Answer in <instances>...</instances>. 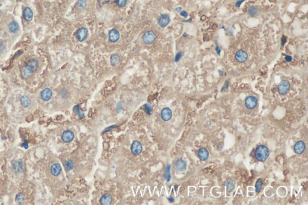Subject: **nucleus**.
<instances>
[{
    "label": "nucleus",
    "mask_w": 308,
    "mask_h": 205,
    "mask_svg": "<svg viewBox=\"0 0 308 205\" xmlns=\"http://www.w3.org/2000/svg\"><path fill=\"white\" fill-rule=\"evenodd\" d=\"M255 156L256 159L259 161L264 162L268 158L269 156V150L265 146H259L255 150Z\"/></svg>",
    "instance_id": "1"
},
{
    "label": "nucleus",
    "mask_w": 308,
    "mask_h": 205,
    "mask_svg": "<svg viewBox=\"0 0 308 205\" xmlns=\"http://www.w3.org/2000/svg\"><path fill=\"white\" fill-rule=\"evenodd\" d=\"M248 58L247 54L243 50H240L235 55V59L240 63L245 62Z\"/></svg>",
    "instance_id": "8"
},
{
    "label": "nucleus",
    "mask_w": 308,
    "mask_h": 205,
    "mask_svg": "<svg viewBox=\"0 0 308 205\" xmlns=\"http://www.w3.org/2000/svg\"><path fill=\"white\" fill-rule=\"evenodd\" d=\"M235 181L232 179H228L225 182V186L226 187L227 191L228 192H231L235 188Z\"/></svg>",
    "instance_id": "21"
},
{
    "label": "nucleus",
    "mask_w": 308,
    "mask_h": 205,
    "mask_svg": "<svg viewBox=\"0 0 308 205\" xmlns=\"http://www.w3.org/2000/svg\"><path fill=\"white\" fill-rule=\"evenodd\" d=\"M169 168H170V165H168V167L166 168V179H167V180H169V179L170 177V176L169 174Z\"/></svg>",
    "instance_id": "33"
},
{
    "label": "nucleus",
    "mask_w": 308,
    "mask_h": 205,
    "mask_svg": "<svg viewBox=\"0 0 308 205\" xmlns=\"http://www.w3.org/2000/svg\"><path fill=\"white\" fill-rule=\"evenodd\" d=\"M86 5H87V3H86V0H79L77 4V7L79 9H83L85 8Z\"/></svg>",
    "instance_id": "27"
},
{
    "label": "nucleus",
    "mask_w": 308,
    "mask_h": 205,
    "mask_svg": "<svg viewBox=\"0 0 308 205\" xmlns=\"http://www.w3.org/2000/svg\"><path fill=\"white\" fill-rule=\"evenodd\" d=\"M197 155L201 160L206 161L209 157V152L205 148H202L198 152Z\"/></svg>",
    "instance_id": "13"
},
{
    "label": "nucleus",
    "mask_w": 308,
    "mask_h": 205,
    "mask_svg": "<svg viewBox=\"0 0 308 205\" xmlns=\"http://www.w3.org/2000/svg\"><path fill=\"white\" fill-rule=\"evenodd\" d=\"M145 110H146V112L147 114H151V113L152 111V107L151 106L148 104H146L145 105Z\"/></svg>",
    "instance_id": "32"
},
{
    "label": "nucleus",
    "mask_w": 308,
    "mask_h": 205,
    "mask_svg": "<svg viewBox=\"0 0 308 205\" xmlns=\"http://www.w3.org/2000/svg\"><path fill=\"white\" fill-rule=\"evenodd\" d=\"M161 116L163 120L168 121L172 118V116L171 109L168 108H164V109H163V110L161 111Z\"/></svg>",
    "instance_id": "10"
},
{
    "label": "nucleus",
    "mask_w": 308,
    "mask_h": 205,
    "mask_svg": "<svg viewBox=\"0 0 308 205\" xmlns=\"http://www.w3.org/2000/svg\"><path fill=\"white\" fill-rule=\"evenodd\" d=\"M127 0H116V4L120 7H123L126 5Z\"/></svg>",
    "instance_id": "30"
},
{
    "label": "nucleus",
    "mask_w": 308,
    "mask_h": 205,
    "mask_svg": "<svg viewBox=\"0 0 308 205\" xmlns=\"http://www.w3.org/2000/svg\"><path fill=\"white\" fill-rule=\"evenodd\" d=\"M248 11L249 14H251V15H252V16L255 15V14H256L258 13L257 9L255 8V7H251V8H249Z\"/></svg>",
    "instance_id": "31"
},
{
    "label": "nucleus",
    "mask_w": 308,
    "mask_h": 205,
    "mask_svg": "<svg viewBox=\"0 0 308 205\" xmlns=\"http://www.w3.org/2000/svg\"><path fill=\"white\" fill-rule=\"evenodd\" d=\"M244 1V0H240V1H238V3H237L236 4V6H237V7H240V5L241 4V3H243V2Z\"/></svg>",
    "instance_id": "37"
},
{
    "label": "nucleus",
    "mask_w": 308,
    "mask_h": 205,
    "mask_svg": "<svg viewBox=\"0 0 308 205\" xmlns=\"http://www.w3.org/2000/svg\"><path fill=\"white\" fill-rule=\"evenodd\" d=\"M305 148H306L305 144L302 141H299L297 142L294 146V152L297 153V154H301V153H302L304 152Z\"/></svg>",
    "instance_id": "12"
},
{
    "label": "nucleus",
    "mask_w": 308,
    "mask_h": 205,
    "mask_svg": "<svg viewBox=\"0 0 308 205\" xmlns=\"http://www.w3.org/2000/svg\"><path fill=\"white\" fill-rule=\"evenodd\" d=\"M181 10V8H180V7H179V8L176 9V10H177V12H179V10Z\"/></svg>",
    "instance_id": "40"
},
{
    "label": "nucleus",
    "mask_w": 308,
    "mask_h": 205,
    "mask_svg": "<svg viewBox=\"0 0 308 205\" xmlns=\"http://www.w3.org/2000/svg\"><path fill=\"white\" fill-rule=\"evenodd\" d=\"M21 103L22 105H23V107H27L28 106L30 105V104L31 103V101H30V98H29L28 96H24L22 97L21 99Z\"/></svg>",
    "instance_id": "25"
},
{
    "label": "nucleus",
    "mask_w": 308,
    "mask_h": 205,
    "mask_svg": "<svg viewBox=\"0 0 308 205\" xmlns=\"http://www.w3.org/2000/svg\"><path fill=\"white\" fill-rule=\"evenodd\" d=\"M62 171V167L58 164H54L51 168V173L54 176H58Z\"/></svg>",
    "instance_id": "18"
},
{
    "label": "nucleus",
    "mask_w": 308,
    "mask_h": 205,
    "mask_svg": "<svg viewBox=\"0 0 308 205\" xmlns=\"http://www.w3.org/2000/svg\"><path fill=\"white\" fill-rule=\"evenodd\" d=\"M258 100L255 97L251 96L247 97L245 100V105L248 109H253L257 105Z\"/></svg>",
    "instance_id": "3"
},
{
    "label": "nucleus",
    "mask_w": 308,
    "mask_h": 205,
    "mask_svg": "<svg viewBox=\"0 0 308 205\" xmlns=\"http://www.w3.org/2000/svg\"><path fill=\"white\" fill-rule=\"evenodd\" d=\"M182 53H179L177 55H176V57H175V62H176L179 60L181 57H182Z\"/></svg>",
    "instance_id": "34"
},
{
    "label": "nucleus",
    "mask_w": 308,
    "mask_h": 205,
    "mask_svg": "<svg viewBox=\"0 0 308 205\" xmlns=\"http://www.w3.org/2000/svg\"><path fill=\"white\" fill-rule=\"evenodd\" d=\"M292 59V58L291 56H290V55H287V56L285 57V60H286V61L288 62H291Z\"/></svg>",
    "instance_id": "35"
},
{
    "label": "nucleus",
    "mask_w": 308,
    "mask_h": 205,
    "mask_svg": "<svg viewBox=\"0 0 308 205\" xmlns=\"http://www.w3.org/2000/svg\"><path fill=\"white\" fill-rule=\"evenodd\" d=\"M187 167L186 163L183 159H179L175 163V167L178 171L182 172L185 170Z\"/></svg>",
    "instance_id": "15"
},
{
    "label": "nucleus",
    "mask_w": 308,
    "mask_h": 205,
    "mask_svg": "<svg viewBox=\"0 0 308 205\" xmlns=\"http://www.w3.org/2000/svg\"><path fill=\"white\" fill-rule=\"evenodd\" d=\"M65 167H66V168L67 170H71L74 167V163L72 161L69 160L67 161Z\"/></svg>",
    "instance_id": "29"
},
{
    "label": "nucleus",
    "mask_w": 308,
    "mask_h": 205,
    "mask_svg": "<svg viewBox=\"0 0 308 205\" xmlns=\"http://www.w3.org/2000/svg\"><path fill=\"white\" fill-rule=\"evenodd\" d=\"M156 39V35L152 31H148L144 33L143 36V39L145 43L150 45Z\"/></svg>",
    "instance_id": "2"
},
{
    "label": "nucleus",
    "mask_w": 308,
    "mask_h": 205,
    "mask_svg": "<svg viewBox=\"0 0 308 205\" xmlns=\"http://www.w3.org/2000/svg\"><path fill=\"white\" fill-rule=\"evenodd\" d=\"M120 34L119 31L116 29H113L109 32V40L112 43H116L119 40Z\"/></svg>",
    "instance_id": "9"
},
{
    "label": "nucleus",
    "mask_w": 308,
    "mask_h": 205,
    "mask_svg": "<svg viewBox=\"0 0 308 205\" xmlns=\"http://www.w3.org/2000/svg\"><path fill=\"white\" fill-rule=\"evenodd\" d=\"M110 61H111L112 64L113 66H117V64H119V62H120L119 55L117 54H114L112 55L110 58Z\"/></svg>",
    "instance_id": "24"
},
{
    "label": "nucleus",
    "mask_w": 308,
    "mask_h": 205,
    "mask_svg": "<svg viewBox=\"0 0 308 205\" xmlns=\"http://www.w3.org/2000/svg\"><path fill=\"white\" fill-rule=\"evenodd\" d=\"M262 180L261 179H258L257 182H256V184H255V189H256V191L257 193H259L260 192V191L261 190V188H262Z\"/></svg>",
    "instance_id": "26"
},
{
    "label": "nucleus",
    "mask_w": 308,
    "mask_h": 205,
    "mask_svg": "<svg viewBox=\"0 0 308 205\" xmlns=\"http://www.w3.org/2000/svg\"><path fill=\"white\" fill-rule=\"evenodd\" d=\"M24 200H25V197L22 193L18 194L16 197V202L19 204H21L24 201Z\"/></svg>",
    "instance_id": "28"
},
{
    "label": "nucleus",
    "mask_w": 308,
    "mask_h": 205,
    "mask_svg": "<svg viewBox=\"0 0 308 205\" xmlns=\"http://www.w3.org/2000/svg\"><path fill=\"white\" fill-rule=\"evenodd\" d=\"M286 42V38L285 37H283L282 39V45H283Z\"/></svg>",
    "instance_id": "38"
},
{
    "label": "nucleus",
    "mask_w": 308,
    "mask_h": 205,
    "mask_svg": "<svg viewBox=\"0 0 308 205\" xmlns=\"http://www.w3.org/2000/svg\"><path fill=\"white\" fill-rule=\"evenodd\" d=\"M181 15L182 16L185 17V18H186V17L187 16V12H186L185 11L183 10V11L181 12Z\"/></svg>",
    "instance_id": "36"
},
{
    "label": "nucleus",
    "mask_w": 308,
    "mask_h": 205,
    "mask_svg": "<svg viewBox=\"0 0 308 205\" xmlns=\"http://www.w3.org/2000/svg\"><path fill=\"white\" fill-rule=\"evenodd\" d=\"M131 149L132 153H133V154L137 155L140 154V153L142 152L143 148H142V146L140 142L137 141H135L133 143V144H132Z\"/></svg>",
    "instance_id": "5"
},
{
    "label": "nucleus",
    "mask_w": 308,
    "mask_h": 205,
    "mask_svg": "<svg viewBox=\"0 0 308 205\" xmlns=\"http://www.w3.org/2000/svg\"><path fill=\"white\" fill-rule=\"evenodd\" d=\"M290 84L287 80L282 81L278 85V92L281 94H285L287 93L290 89Z\"/></svg>",
    "instance_id": "4"
},
{
    "label": "nucleus",
    "mask_w": 308,
    "mask_h": 205,
    "mask_svg": "<svg viewBox=\"0 0 308 205\" xmlns=\"http://www.w3.org/2000/svg\"><path fill=\"white\" fill-rule=\"evenodd\" d=\"M13 168L14 170L17 173H20L23 171V165L20 161H16L13 163Z\"/></svg>",
    "instance_id": "22"
},
{
    "label": "nucleus",
    "mask_w": 308,
    "mask_h": 205,
    "mask_svg": "<svg viewBox=\"0 0 308 205\" xmlns=\"http://www.w3.org/2000/svg\"><path fill=\"white\" fill-rule=\"evenodd\" d=\"M88 30L86 28H81L77 30L76 35L78 40L80 42L84 41L87 36Z\"/></svg>",
    "instance_id": "6"
},
{
    "label": "nucleus",
    "mask_w": 308,
    "mask_h": 205,
    "mask_svg": "<svg viewBox=\"0 0 308 205\" xmlns=\"http://www.w3.org/2000/svg\"><path fill=\"white\" fill-rule=\"evenodd\" d=\"M9 28L12 33H16L19 30V27L16 22L13 21V22H12V23L10 24Z\"/></svg>",
    "instance_id": "23"
},
{
    "label": "nucleus",
    "mask_w": 308,
    "mask_h": 205,
    "mask_svg": "<svg viewBox=\"0 0 308 205\" xmlns=\"http://www.w3.org/2000/svg\"><path fill=\"white\" fill-rule=\"evenodd\" d=\"M33 72L31 70V69L29 67L28 65L27 66L23 68V69L21 70L22 76H23V77L24 78H28L29 77H30Z\"/></svg>",
    "instance_id": "16"
},
{
    "label": "nucleus",
    "mask_w": 308,
    "mask_h": 205,
    "mask_svg": "<svg viewBox=\"0 0 308 205\" xmlns=\"http://www.w3.org/2000/svg\"><path fill=\"white\" fill-rule=\"evenodd\" d=\"M102 205H110L112 202V197L110 194H105L102 196L100 200Z\"/></svg>",
    "instance_id": "14"
},
{
    "label": "nucleus",
    "mask_w": 308,
    "mask_h": 205,
    "mask_svg": "<svg viewBox=\"0 0 308 205\" xmlns=\"http://www.w3.org/2000/svg\"><path fill=\"white\" fill-rule=\"evenodd\" d=\"M216 51H217V52L218 54V55H220V48H218V46H216Z\"/></svg>",
    "instance_id": "39"
},
{
    "label": "nucleus",
    "mask_w": 308,
    "mask_h": 205,
    "mask_svg": "<svg viewBox=\"0 0 308 205\" xmlns=\"http://www.w3.org/2000/svg\"><path fill=\"white\" fill-rule=\"evenodd\" d=\"M52 91L49 89H45L43 90L41 93V97L44 100H48L51 98L52 96Z\"/></svg>",
    "instance_id": "17"
},
{
    "label": "nucleus",
    "mask_w": 308,
    "mask_h": 205,
    "mask_svg": "<svg viewBox=\"0 0 308 205\" xmlns=\"http://www.w3.org/2000/svg\"><path fill=\"white\" fill-rule=\"evenodd\" d=\"M74 138V134L72 131L70 130H68L64 131L63 133L62 138L64 142L65 143H69L73 140V139Z\"/></svg>",
    "instance_id": "7"
},
{
    "label": "nucleus",
    "mask_w": 308,
    "mask_h": 205,
    "mask_svg": "<svg viewBox=\"0 0 308 205\" xmlns=\"http://www.w3.org/2000/svg\"><path fill=\"white\" fill-rule=\"evenodd\" d=\"M28 66L31 69L33 72H36L39 66L38 61L36 58H31V59L29 60Z\"/></svg>",
    "instance_id": "19"
},
{
    "label": "nucleus",
    "mask_w": 308,
    "mask_h": 205,
    "mask_svg": "<svg viewBox=\"0 0 308 205\" xmlns=\"http://www.w3.org/2000/svg\"><path fill=\"white\" fill-rule=\"evenodd\" d=\"M170 23V18L167 14H162L158 19V24L161 27H166Z\"/></svg>",
    "instance_id": "11"
},
{
    "label": "nucleus",
    "mask_w": 308,
    "mask_h": 205,
    "mask_svg": "<svg viewBox=\"0 0 308 205\" xmlns=\"http://www.w3.org/2000/svg\"><path fill=\"white\" fill-rule=\"evenodd\" d=\"M23 16L26 20L30 21L33 18V12L28 7H27L24 10Z\"/></svg>",
    "instance_id": "20"
}]
</instances>
